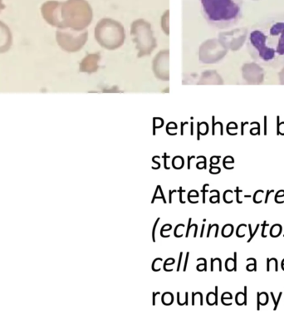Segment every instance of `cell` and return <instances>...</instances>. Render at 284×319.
<instances>
[{"mask_svg": "<svg viewBox=\"0 0 284 319\" xmlns=\"http://www.w3.org/2000/svg\"><path fill=\"white\" fill-rule=\"evenodd\" d=\"M248 52L262 66L279 68L284 64V14L260 20L248 33Z\"/></svg>", "mask_w": 284, "mask_h": 319, "instance_id": "1", "label": "cell"}, {"mask_svg": "<svg viewBox=\"0 0 284 319\" xmlns=\"http://www.w3.org/2000/svg\"><path fill=\"white\" fill-rule=\"evenodd\" d=\"M201 3L208 20L220 28L236 24L242 18V0H201Z\"/></svg>", "mask_w": 284, "mask_h": 319, "instance_id": "2", "label": "cell"}, {"mask_svg": "<svg viewBox=\"0 0 284 319\" xmlns=\"http://www.w3.org/2000/svg\"><path fill=\"white\" fill-rule=\"evenodd\" d=\"M11 32L7 25L0 21V53L7 52L12 45Z\"/></svg>", "mask_w": 284, "mask_h": 319, "instance_id": "3", "label": "cell"}, {"mask_svg": "<svg viewBox=\"0 0 284 319\" xmlns=\"http://www.w3.org/2000/svg\"><path fill=\"white\" fill-rule=\"evenodd\" d=\"M225 267L229 272H231L233 270H235V271L237 270V253L236 252L235 253V259L229 258V259H227L226 263H225Z\"/></svg>", "mask_w": 284, "mask_h": 319, "instance_id": "4", "label": "cell"}, {"mask_svg": "<svg viewBox=\"0 0 284 319\" xmlns=\"http://www.w3.org/2000/svg\"><path fill=\"white\" fill-rule=\"evenodd\" d=\"M236 303L238 305H243V304H247V287H244V293H238L236 295Z\"/></svg>", "mask_w": 284, "mask_h": 319, "instance_id": "5", "label": "cell"}, {"mask_svg": "<svg viewBox=\"0 0 284 319\" xmlns=\"http://www.w3.org/2000/svg\"><path fill=\"white\" fill-rule=\"evenodd\" d=\"M282 232V226L280 225H274V226L271 228L270 229V235L273 238H276V237L279 236Z\"/></svg>", "mask_w": 284, "mask_h": 319, "instance_id": "6", "label": "cell"}, {"mask_svg": "<svg viewBox=\"0 0 284 319\" xmlns=\"http://www.w3.org/2000/svg\"><path fill=\"white\" fill-rule=\"evenodd\" d=\"M233 232H234V226L229 224V225H226L223 227V230H222V235L227 238V237L231 236Z\"/></svg>", "mask_w": 284, "mask_h": 319, "instance_id": "7", "label": "cell"}, {"mask_svg": "<svg viewBox=\"0 0 284 319\" xmlns=\"http://www.w3.org/2000/svg\"><path fill=\"white\" fill-rule=\"evenodd\" d=\"M258 300L260 301V303L262 306H264L268 303V295L266 293H261V294H258Z\"/></svg>", "mask_w": 284, "mask_h": 319, "instance_id": "8", "label": "cell"}, {"mask_svg": "<svg viewBox=\"0 0 284 319\" xmlns=\"http://www.w3.org/2000/svg\"><path fill=\"white\" fill-rule=\"evenodd\" d=\"M273 264L275 265V271H279V267H278V260L275 258L273 259H268V264H267V271H270V267H273Z\"/></svg>", "mask_w": 284, "mask_h": 319, "instance_id": "9", "label": "cell"}, {"mask_svg": "<svg viewBox=\"0 0 284 319\" xmlns=\"http://www.w3.org/2000/svg\"><path fill=\"white\" fill-rule=\"evenodd\" d=\"M207 303L210 305H213V304L218 305V302H217V300L215 298V293H210L207 295Z\"/></svg>", "mask_w": 284, "mask_h": 319, "instance_id": "10", "label": "cell"}, {"mask_svg": "<svg viewBox=\"0 0 284 319\" xmlns=\"http://www.w3.org/2000/svg\"><path fill=\"white\" fill-rule=\"evenodd\" d=\"M246 227L247 226L246 225H240L237 228V231H236V234H237L238 237L240 238H243L245 235L246 231Z\"/></svg>", "mask_w": 284, "mask_h": 319, "instance_id": "11", "label": "cell"}, {"mask_svg": "<svg viewBox=\"0 0 284 319\" xmlns=\"http://www.w3.org/2000/svg\"><path fill=\"white\" fill-rule=\"evenodd\" d=\"M263 193H264V191L262 190H258V191H256V193H255V195H254V201L255 202V203L259 204L262 202V195H263Z\"/></svg>", "mask_w": 284, "mask_h": 319, "instance_id": "12", "label": "cell"}, {"mask_svg": "<svg viewBox=\"0 0 284 319\" xmlns=\"http://www.w3.org/2000/svg\"><path fill=\"white\" fill-rule=\"evenodd\" d=\"M260 225H257V227L256 228H255V230H254V233H252V229H251V225H248V227H249V231H250V237H249V239L248 240V242H250L251 241L252 239L254 238V235L256 234L257 231H258V229H259V228H260Z\"/></svg>", "mask_w": 284, "mask_h": 319, "instance_id": "13", "label": "cell"}, {"mask_svg": "<svg viewBox=\"0 0 284 319\" xmlns=\"http://www.w3.org/2000/svg\"><path fill=\"white\" fill-rule=\"evenodd\" d=\"M160 218H158L155 223H154V227H153V229H152V238H153V242H155V228H156V226H157L158 222L160 220Z\"/></svg>", "mask_w": 284, "mask_h": 319, "instance_id": "14", "label": "cell"}, {"mask_svg": "<svg viewBox=\"0 0 284 319\" xmlns=\"http://www.w3.org/2000/svg\"><path fill=\"white\" fill-rule=\"evenodd\" d=\"M256 261H254V264H248V266H247V270L248 271H255L256 270Z\"/></svg>", "mask_w": 284, "mask_h": 319, "instance_id": "15", "label": "cell"}, {"mask_svg": "<svg viewBox=\"0 0 284 319\" xmlns=\"http://www.w3.org/2000/svg\"><path fill=\"white\" fill-rule=\"evenodd\" d=\"M207 186H210V184H204L203 188H202L201 192L203 194V203H205V192H208V190H205V188Z\"/></svg>", "mask_w": 284, "mask_h": 319, "instance_id": "16", "label": "cell"}, {"mask_svg": "<svg viewBox=\"0 0 284 319\" xmlns=\"http://www.w3.org/2000/svg\"><path fill=\"white\" fill-rule=\"evenodd\" d=\"M184 191H185V190H182V187L179 188V202L182 204H185V201H182V192H184Z\"/></svg>", "mask_w": 284, "mask_h": 319, "instance_id": "17", "label": "cell"}, {"mask_svg": "<svg viewBox=\"0 0 284 319\" xmlns=\"http://www.w3.org/2000/svg\"><path fill=\"white\" fill-rule=\"evenodd\" d=\"M183 253L182 252L179 254V264H178V267H177V271H179L180 266H181V259H182Z\"/></svg>", "mask_w": 284, "mask_h": 319, "instance_id": "18", "label": "cell"}, {"mask_svg": "<svg viewBox=\"0 0 284 319\" xmlns=\"http://www.w3.org/2000/svg\"><path fill=\"white\" fill-rule=\"evenodd\" d=\"M191 220H192L191 218H190V219H189V222H188L187 233H186V237L189 236V232H190V229H191Z\"/></svg>", "mask_w": 284, "mask_h": 319, "instance_id": "19", "label": "cell"}, {"mask_svg": "<svg viewBox=\"0 0 284 319\" xmlns=\"http://www.w3.org/2000/svg\"><path fill=\"white\" fill-rule=\"evenodd\" d=\"M268 226V225H267V222L265 221L264 223H263V225H262V237H263V238H266V237H267V235L264 234V229L265 228H266V226Z\"/></svg>", "mask_w": 284, "mask_h": 319, "instance_id": "20", "label": "cell"}, {"mask_svg": "<svg viewBox=\"0 0 284 319\" xmlns=\"http://www.w3.org/2000/svg\"><path fill=\"white\" fill-rule=\"evenodd\" d=\"M189 255H190V253L188 252L187 254H186V258H185V266H184V271H186V268H187V264H188V259H189Z\"/></svg>", "mask_w": 284, "mask_h": 319, "instance_id": "21", "label": "cell"}, {"mask_svg": "<svg viewBox=\"0 0 284 319\" xmlns=\"http://www.w3.org/2000/svg\"><path fill=\"white\" fill-rule=\"evenodd\" d=\"M241 191V190H240V189L237 187V189H236V194H237V202L238 203L241 204L242 203V201H240V192Z\"/></svg>", "mask_w": 284, "mask_h": 319, "instance_id": "22", "label": "cell"}, {"mask_svg": "<svg viewBox=\"0 0 284 319\" xmlns=\"http://www.w3.org/2000/svg\"><path fill=\"white\" fill-rule=\"evenodd\" d=\"M6 8V6L3 3V0H0V13Z\"/></svg>", "mask_w": 284, "mask_h": 319, "instance_id": "23", "label": "cell"}, {"mask_svg": "<svg viewBox=\"0 0 284 319\" xmlns=\"http://www.w3.org/2000/svg\"><path fill=\"white\" fill-rule=\"evenodd\" d=\"M160 292H157V293H154V294H153V305H155V296L160 295Z\"/></svg>", "mask_w": 284, "mask_h": 319, "instance_id": "24", "label": "cell"}, {"mask_svg": "<svg viewBox=\"0 0 284 319\" xmlns=\"http://www.w3.org/2000/svg\"><path fill=\"white\" fill-rule=\"evenodd\" d=\"M274 190H268V193H267V196H266V199H265V203H268V196L270 195V193L273 192Z\"/></svg>", "mask_w": 284, "mask_h": 319, "instance_id": "25", "label": "cell"}, {"mask_svg": "<svg viewBox=\"0 0 284 319\" xmlns=\"http://www.w3.org/2000/svg\"><path fill=\"white\" fill-rule=\"evenodd\" d=\"M160 194H161V197H162L163 201H164V203L166 204V198H165V196H164V194H163V190L162 189H161V187H160Z\"/></svg>", "mask_w": 284, "mask_h": 319, "instance_id": "26", "label": "cell"}, {"mask_svg": "<svg viewBox=\"0 0 284 319\" xmlns=\"http://www.w3.org/2000/svg\"><path fill=\"white\" fill-rule=\"evenodd\" d=\"M174 192H176V190H170V201H169V202L170 203H171L172 202V198H171V196H172V194Z\"/></svg>", "mask_w": 284, "mask_h": 319, "instance_id": "27", "label": "cell"}, {"mask_svg": "<svg viewBox=\"0 0 284 319\" xmlns=\"http://www.w3.org/2000/svg\"><path fill=\"white\" fill-rule=\"evenodd\" d=\"M204 226H205L204 225L202 226L201 234H200V237H203V234H204Z\"/></svg>", "mask_w": 284, "mask_h": 319, "instance_id": "28", "label": "cell"}, {"mask_svg": "<svg viewBox=\"0 0 284 319\" xmlns=\"http://www.w3.org/2000/svg\"><path fill=\"white\" fill-rule=\"evenodd\" d=\"M282 264H284V259L283 260V262H282Z\"/></svg>", "mask_w": 284, "mask_h": 319, "instance_id": "29", "label": "cell"}]
</instances>
